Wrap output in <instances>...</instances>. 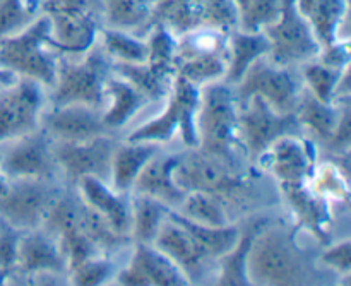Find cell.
<instances>
[{
  "label": "cell",
  "mask_w": 351,
  "mask_h": 286,
  "mask_svg": "<svg viewBox=\"0 0 351 286\" xmlns=\"http://www.w3.org/2000/svg\"><path fill=\"white\" fill-rule=\"evenodd\" d=\"M171 219H175L177 223H180L185 230L189 232V235L194 239V242L197 243V247L201 249L202 256L206 259H219L221 256H225L226 252L235 247V243L240 239V228L235 225H225V226H208V225H199V223L189 222L185 219L180 213H177L175 209H170L168 213Z\"/></svg>",
  "instance_id": "obj_27"
},
{
  "label": "cell",
  "mask_w": 351,
  "mask_h": 286,
  "mask_svg": "<svg viewBox=\"0 0 351 286\" xmlns=\"http://www.w3.org/2000/svg\"><path fill=\"white\" fill-rule=\"evenodd\" d=\"M105 96L108 99V106L101 115L108 130L125 127L141 110L146 108L151 103L149 98L143 95L136 86H132L129 81L119 78V75H115V78L110 75L106 79Z\"/></svg>",
  "instance_id": "obj_25"
},
{
  "label": "cell",
  "mask_w": 351,
  "mask_h": 286,
  "mask_svg": "<svg viewBox=\"0 0 351 286\" xmlns=\"http://www.w3.org/2000/svg\"><path fill=\"white\" fill-rule=\"evenodd\" d=\"M115 266L105 254H96L69 271L71 283L79 286L105 285L115 278Z\"/></svg>",
  "instance_id": "obj_41"
},
{
  "label": "cell",
  "mask_w": 351,
  "mask_h": 286,
  "mask_svg": "<svg viewBox=\"0 0 351 286\" xmlns=\"http://www.w3.org/2000/svg\"><path fill=\"white\" fill-rule=\"evenodd\" d=\"M112 58L101 45L89 48L79 62L58 60L57 79L51 88V105H88L101 108L106 103L105 86Z\"/></svg>",
  "instance_id": "obj_4"
},
{
  "label": "cell",
  "mask_w": 351,
  "mask_h": 286,
  "mask_svg": "<svg viewBox=\"0 0 351 286\" xmlns=\"http://www.w3.org/2000/svg\"><path fill=\"white\" fill-rule=\"evenodd\" d=\"M288 204L293 209L300 226L312 233L321 242H328L329 226H331V209L329 202L315 195L307 184L281 185Z\"/></svg>",
  "instance_id": "obj_24"
},
{
  "label": "cell",
  "mask_w": 351,
  "mask_h": 286,
  "mask_svg": "<svg viewBox=\"0 0 351 286\" xmlns=\"http://www.w3.org/2000/svg\"><path fill=\"white\" fill-rule=\"evenodd\" d=\"M40 127L57 143H81L110 132L98 108L88 105H51Z\"/></svg>",
  "instance_id": "obj_17"
},
{
  "label": "cell",
  "mask_w": 351,
  "mask_h": 286,
  "mask_svg": "<svg viewBox=\"0 0 351 286\" xmlns=\"http://www.w3.org/2000/svg\"><path fill=\"white\" fill-rule=\"evenodd\" d=\"M269 55V41L263 31L232 29L228 34L225 82L237 86L259 58Z\"/></svg>",
  "instance_id": "obj_23"
},
{
  "label": "cell",
  "mask_w": 351,
  "mask_h": 286,
  "mask_svg": "<svg viewBox=\"0 0 351 286\" xmlns=\"http://www.w3.org/2000/svg\"><path fill=\"white\" fill-rule=\"evenodd\" d=\"M101 47L108 57L123 64H144L147 62V41L134 36L120 27H101Z\"/></svg>",
  "instance_id": "obj_34"
},
{
  "label": "cell",
  "mask_w": 351,
  "mask_h": 286,
  "mask_svg": "<svg viewBox=\"0 0 351 286\" xmlns=\"http://www.w3.org/2000/svg\"><path fill=\"white\" fill-rule=\"evenodd\" d=\"M40 14L36 0H0V38L17 33Z\"/></svg>",
  "instance_id": "obj_39"
},
{
  "label": "cell",
  "mask_w": 351,
  "mask_h": 286,
  "mask_svg": "<svg viewBox=\"0 0 351 286\" xmlns=\"http://www.w3.org/2000/svg\"><path fill=\"white\" fill-rule=\"evenodd\" d=\"M57 168L53 144L43 129L14 141L0 160V170L7 180H50Z\"/></svg>",
  "instance_id": "obj_12"
},
{
  "label": "cell",
  "mask_w": 351,
  "mask_h": 286,
  "mask_svg": "<svg viewBox=\"0 0 351 286\" xmlns=\"http://www.w3.org/2000/svg\"><path fill=\"white\" fill-rule=\"evenodd\" d=\"M321 48L341 40L339 33L348 16V0H295Z\"/></svg>",
  "instance_id": "obj_22"
},
{
  "label": "cell",
  "mask_w": 351,
  "mask_h": 286,
  "mask_svg": "<svg viewBox=\"0 0 351 286\" xmlns=\"http://www.w3.org/2000/svg\"><path fill=\"white\" fill-rule=\"evenodd\" d=\"M257 161L281 185H304L315 168V150L308 141L291 134L274 141Z\"/></svg>",
  "instance_id": "obj_14"
},
{
  "label": "cell",
  "mask_w": 351,
  "mask_h": 286,
  "mask_svg": "<svg viewBox=\"0 0 351 286\" xmlns=\"http://www.w3.org/2000/svg\"><path fill=\"white\" fill-rule=\"evenodd\" d=\"M58 55L51 40L50 19L41 12L24 29L0 38V67L17 78L34 79L43 88H53Z\"/></svg>",
  "instance_id": "obj_1"
},
{
  "label": "cell",
  "mask_w": 351,
  "mask_h": 286,
  "mask_svg": "<svg viewBox=\"0 0 351 286\" xmlns=\"http://www.w3.org/2000/svg\"><path fill=\"white\" fill-rule=\"evenodd\" d=\"M161 144L156 143H134L127 141L125 144H117L110 168V182L112 187L119 192L129 194L132 185L143 168L149 163L151 158L160 153Z\"/></svg>",
  "instance_id": "obj_26"
},
{
  "label": "cell",
  "mask_w": 351,
  "mask_h": 286,
  "mask_svg": "<svg viewBox=\"0 0 351 286\" xmlns=\"http://www.w3.org/2000/svg\"><path fill=\"white\" fill-rule=\"evenodd\" d=\"M226 74V55L204 53L177 62V75L199 89L218 82Z\"/></svg>",
  "instance_id": "obj_35"
},
{
  "label": "cell",
  "mask_w": 351,
  "mask_h": 286,
  "mask_svg": "<svg viewBox=\"0 0 351 286\" xmlns=\"http://www.w3.org/2000/svg\"><path fill=\"white\" fill-rule=\"evenodd\" d=\"M45 112L43 86L34 79L17 78L0 89V144L40 129Z\"/></svg>",
  "instance_id": "obj_9"
},
{
  "label": "cell",
  "mask_w": 351,
  "mask_h": 286,
  "mask_svg": "<svg viewBox=\"0 0 351 286\" xmlns=\"http://www.w3.org/2000/svg\"><path fill=\"white\" fill-rule=\"evenodd\" d=\"M171 208L149 195L134 194L130 198V237L134 242L153 243Z\"/></svg>",
  "instance_id": "obj_29"
},
{
  "label": "cell",
  "mask_w": 351,
  "mask_h": 286,
  "mask_svg": "<svg viewBox=\"0 0 351 286\" xmlns=\"http://www.w3.org/2000/svg\"><path fill=\"white\" fill-rule=\"evenodd\" d=\"M350 71V65L345 69L335 67L326 62L314 58L304 64V79L308 93L324 103H336L338 88L341 84L343 75Z\"/></svg>",
  "instance_id": "obj_36"
},
{
  "label": "cell",
  "mask_w": 351,
  "mask_h": 286,
  "mask_svg": "<svg viewBox=\"0 0 351 286\" xmlns=\"http://www.w3.org/2000/svg\"><path fill=\"white\" fill-rule=\"evenodd\" d=\"M23 276H58L67 273V261L57 240L43 228L21 235L16 270Z\"/></svg>",
  "instance_id": "obj_18"
},
{
  "label": "cell",
  "mask_w": 351,
  "mask_h": 286,
  "mask_svg": "<svg viewBox=\"0 0 351 286\" xmlns=\"http://www.w3.org/2000/svg\"><path fill=\"white\" fill-rule=\"evenodd\" d=\"M81 199L95 211L105 216L110 225L122 235L130 237V198L125 192H119L98 177H84L77 182ZM132 239V237H130Z\"/></svg>",
  "instance_id": "obj_20"
},
{
  "label": "cell",
  "mask_w": 351,
  "mask_h": 286,
  "mask_svg": "<svg viewBox=\"0 0 351 286\" xmlns=\"http://www.w3.org/2000/svg\"><path fill=\"white\" fill-rule=\"evenodd\" d=\"M147 64L168 75H177V34L168 26L154 23L147 38Z\"/></svg>",
  "instance_id": "obj_37"
},
{
  "label": "cell",
  "mask_w": 351,
  "mask_h": 286,
  "mask_svg": "<svg viewBox=\"0 0 351 286\" xmlns=\"http://www.w3.org/2000/svg\"><path fill=\"white\" fill-rule=\"evenodd\" d=\"M263 226L264 223H256V225H250L245 232H240V239L235 247L218 259L219 274L216 283L221 286L250 285L249 276H247V257H249L254 237Z\"/></svg>",
  "instance_id": "obj_31"
},
{
  "label": "cell",
  "mask_w": 351,
  "mask_h": 286,
  "mask_svg": "<svg viewBox=\"0 0 351 286\" xmlns=\"http://www.w3.org/2000/svg\"><path fill=\"white\" fill-rule=\"evenodd\" d=\"M235 98L239 105L252 96H259L280 112L290 113L297 110L300 99V84L288 67L273 64L267 57L259 58L245 72L235 86Z\"/></svg>",
  "instance_id": "obj_10"
},
{
  "label": "cell",
  "mask_w": 351,
  "mask_h": 286,
  "mask_svg": "<svg viewBox=\"0 0 351 286\" xmlns=\"http://www.w3.org/2000/svg\"><path fill=\"white\" fill-rule=\"evenodd\" d=\"M16 79H17V75H14L12 72H9V71H5V69L0 67V88L12 84Z\"/></svg>",
  "instance_id": "obj_45"
},
{
  "label": "cell",
  "mask_w": 351,
  "mask_h": 286,
  "mask_svg": "<svg viewBox=\"0 0 351 286\" xmlns=\"http://www.w3.org/2000/svg\"><path fill=\"white\" fill-rule=\"evenodd\" d=\"M197 150L226 160L233 147L240 143L239 137V103L232 86L213 84L201 88L197 117Z\"/></svg>",
  "instance_id": "obj_3"
},
{
  "label": "cell",
  "mask_w": 351,
  "mask_h": 286,
  "mask_svg": "<svg viewBox=\"0 0 351 286\" xmlns=\"http://www.w3.org/2000/svg\"><path fill=\"white\" fill-rule=\"evenodd\" d=\"M40 12L50 19L58 53L82 55L98 43L105 17L103 0H43Z\"/></svg>",
  "instance_id": "obj_2"
},
{
  "label": "cell",
  "mask_w": 351,
  "mask_h": 286,
  "mask_svg": "<svg viewBox=\"0 0 351 286\" xmlns=\"http://www.w3.org/2000/svg\"><path fill=\"white\" fill-rule=\"evenodd\" d=\"M36 2H40V3H41V2H43V0H36Z\"/></svg>",
  "instance_id": "obj_50"
},
{
  "label": "cell",
  "mask_w": 351,
  "mask_h": 286,
  "mask_svg": "<svg viewBox=\"0 0 351 286\" xmlns=\"http://www.w3.org/2000/svg\"><path fill=\"white\" fill-rule=\"evenodd\" d=\"M153 246L158 250H161L165 256L170 257L184 271V274L191 283L194 278L201 276L202 264H204L206 257L202 256L201 249L194 242V239L189 235L187 230L180 223L171 219L170 216L165 219L160 232L154 237Z\"/></svg>",
  "instance_id": "obj_21"
},
{
  "label": "cell",
  "mask_w": 351,
  "mask_h": 286,
  "mask_svg": "<svg viewBox=\"0 0 351 286\" xmlns=\"http://www.w3.org/2000/svg\"><path fill=\"white\" fill-rule=\"evenodd\" d=\"M147 3H151V5H153V9H154V5H156V2L158 0H146ZM151 16H153V14H151Z\"/></svg>",
  "instance_id": "obj_49"
},
{
  "label": "cell",
  "mask_w": 351,
  "mask_h": 286,
  "mask_svg": "<svg viewBox=\"0 0 351 286\" xmlns=\"http://www.w3.org/2000/svg\"><path fill=\"white\" fill-rule=\"evenodd\" d=\"M79 226H81L86 239L95 246V249L99 254L120 250L132 242L129 235H122V233L117 232L105 216H101L84 202H81V208H79Z\"/></svg>",
  "instance_id": "obj_30"
},
{
  "label": "cell",
  "mask_w": 351,
  "mask_h": 286,
  "mask_svg": "<svg viewBox=\"0 0 351 286\" xmlns=\"http://www.w3.org/2000/svg\"><path fill=\"white\" fill-rule=\"evenodd\" d=\"M281 7L283 0H247L240 9V29L263 31L280 17Z\"/></svg>",
  "instance_id": "obj_40"
},
{
  "label": "cell",
  "mask_w": 351,
  "mask_h": 286,
  "mask_svg": "<svg viewBox=\"0 0 351 286\" xmlns=\"http://www.w3.org/2000/svg\"><path fill=\"white\" fill-rule=\"evenodd\" d=\"M12 273H14V271H9V270H3V267H0V285L9 283Z\"/></svg>",
  "instance_id": "obj_46"
},
{
  "label": "cell",
  "mask_w": 351,
  "mask_h": 286,
  "mask_svg": "<svg viewBox=\"0 0 351 286\" xmlns=\"http://www.w3.org/2000/svg\"><path fill=\"white\" fill-rule=\"evenodd\" d=\"M235 3L239 5V9H242V7L247 3V0H235Z\"/></svg>",
  "instance_id": "obj_48"
},
{
  "label": "cell",
  "mask_w": 351,
  "mask_h": 286,
  "mask_svg": "<svg viewBox=\"0 0 351 286\" xmlns=\"http://www.w3.org/2000/svg\"><path fill=\"white\" fill-rule=\"evenodd\" d=\"M250 285H297L304 280V264L293 239L281 228H261L247 257Z\"/></svg>",
  "instance_id": "obj_6"
},
{
  "label": "cell",
  "mask_w": 351,
  "mask_h": 286,
  "mask_svg": "<svg viewBox=\"0 0 351 286\" xmlns=\"http://www.w3.org/2000/svg\"><path fill=\"white\" fill-rule=\"evenodd\" d=\"M58 195L48 180H9V189L0 195V219L21 232L41 228Z\"/></svg>",
  "instance_id": "obj_11"
},
{
  "label": "cell",
  "mask_w": 351,
  "mask_h": 286,
  "mask_svg": "<svg viewBox=\"0 0 351 286\" xmlns=\"http://www.w3.org/2000/svg\"><path fill=\"white\" fill-rule=\"evenodd\" d=\"M173 178L182 191L209 192L215 195L225 194L240 185V178L225 167L221 158L204 153L197 147L191 153L180 154Z\"/></svg>",
  "instance_id": "obj_15"
},
{
  "label": "cell",
  "mask_w": 351,
  "mask_h": 286,
  "mask_svg": "<svg viewBox=\"0 0 351 286\" xmlns=\"http://www.w3.org/2000/svg\"><path fill=\"white\" fill-rule=\"evenodd\" d=\"M199 93L201 89L197 86L175 75L163 112L149 122L137 127L134 132L129 134L127 141L163 144L170 143L177 134H180L185 146L195 150L199 146L197 126H195Z\"/></svg>",
  "instance_id": "obj_5"
},
{
  "label": "cell",
  "mask_w": 351,
  "mask_h": 286,
  "mask_svg": "<svg viewBox=\"0 0 351 286\" xmlns=\"http://www.w3.org/2000/svg\"><path fill=\"white\" fill-rule=\"evenodd\" d=\"M185 219L199 223V225L208 226H225L230 225L228 213L221 199L209 192H187L184 201L180 202L177 209Z\"/></svg>",
  "instance_id": "obj_33"
},
{
  "label": "cell",
  "mask_w": 351,
  "mask_h": 286,
  "mask_svg": "<svg viewBox=\"0 0 351 286\" xmlns=\"http://www.w3.org/2000/svg\"><path fill=\"white\" fill-rule=\"evenodd\" d=\"M263 33L269 41L267 58L281 67L305 64L321 53V45L315 40L307 21L298 12L295 0H283L280 17L264 27Z\"/></svg>",
  "instance_id": "obj_7"
},
{
  "label": "cell",
  "mask_w": 351,
  "mask_h": 286,
  "mask_svg": "<svg viewBox=\"0 0 351 286\" xmlns=\"http://www.w3.org/2000/svg\"><path fill=\"white\" fill-rule=\"evenodd\" d=\"M21 235V230L0 219V267L3 270H16Z\"/></svg>",
  "instance_id": "obj_42"
},
{
  "label": "cell",
  "mask_w": 351,
  "mask_h": 286,
  "mask_svg": "<svg viewBox=\"0 0 351 286\" xmlns=\"http://www.w3.org/2000/svg\"><path fill=\"white\" fill-rule=\"evenodd\" d=\"M343 110L336 103H324L315 98L308 91L302 93L295 113L300 120L302 127H307L321 139L331 143L341 120Z\"/></svg>",
  "instance_id": "obj_28"
},
{
  "label": "cell",
  "mask_w": 351,
  "mask_h": 286,
  "mask_svg": "<svg viewBox=\"0 0 351 286\" xmlns=\"http://www.w3.org/2000/svg\"><path fill=\"white\" fill-rule=\"evenodd\" d=\"M321 263L335 273L348 276L351 271V240L345 239L329 247L321 256Z\"/></svg>",
  "instance_id": "obj_43"
},
{
  "label": "cell",
  "mask_w": 351,
  "mask_h": 286,
  "mask_svg": "<svg viewBox=\"0 0 351 286\" xmlns=\"http://www.w3.org/2000/svg\"><path fill=\"white\" fill-rule=\"evenodd\" d=\"M302 129L297 113L273 108L259 96L239 105V137L247 153L257 160L274 141L298 134Z\"/></svg>",
  "instance_id": "obj_8"
},
{
  "label": "cell",
  "mask_w": 351,
  "mask_h": 286,
  "mask_svg": "<svg viewBox=\"0 0 351 286\" xmlns=\"http://www.w3.org/2000/svg\"><path fill=\"white\" fill-rule=\"evenodd\" d=\"M117 75L130 84L136 86L143 95L149 98V102H156V99L168 96L171 89V82H173V75L163 74V72L156 71L151 67L147 62L144 64H123V62H115L113 67Z\"/></svg>",
  "instance_id": "obj_32"
},
{
  "label": "cell",
  "mask_w": 351,
  "mask_h": 286,
  "mask_svg": "<svg viewBox=\"0 0 351 286\" xmlns=\"http://www.w3.org/2000/svg\"><path fill=\"white\" fill-rule=\"evenodd\" d=\"M180 154H160L151 158L132 185L134 194L149 195L168 208H178L187 192L182 191L173 178V170Z\"/></svg>",
  "instance_id": "obj_19"
},
{
  "label": "cell",
  "mask_w": 351,
  "mask_h": 286,
  "mask_svg": "<svg viewBox=\"0 0 351 286\" xmlns=\"http://www.w3.org/2000/svg\"><path fill=\"white\" fill-rule=\"evenodd\" d=\"M307 187L328 202L348 201L350 198V185L346 175L335 163H322L319 167L315 165L307 182Z\"/></svg>",
  "instance_id": "obj_38"
},
{
  "label": "cell",
  "mask_w": 351,
  "mask_h": 286,
  "mask_svg": "<svg viewBox=\"0 0 351 286\" xmlns=\"http://www.w3.org/2000/svg\"><path fill=\"white\" fill-rule=\"evenodd\" d=\"M115 283L125 286H185L191 285L184 271L153 243L134 246L129 264L115 274Z\"/></svg>",
  "instance_id": "obj_16"
},
{
  "label": "cell",
  "mask_w": 351,
  "mask_h": 286,
  "mask_svg": "<svg viewBox=\"0 0 351 286\" xmlns=\"http://www.w3.org/2000/svg\"><path fill=\"white\" fill-rule=\"evenodd\" d=\"M350 55L348 40H338L336 43L329 45V47L321 48V53H319L317 58L329 65L345 69L350 65Z\"/></svg>",
  "instance_id": "obj_44"
},
{
  "label": "cell",
  "mask_w": 351,
  "mask_h": 286,
  "mask_svg": "<svg viewBox=\"0 0 351 286\" xmlns=\"http://www.w3.org/2000/svg\"><path fill=\"white\" fill-rule=\"evenodd\" d=\"M7 189H9V180H7V177L2 174V170H0V195L5 194Z\"/></svg>",
  "instance_id": "obj_47"
},
{
  "label": "cell",
  "mask_w": 351,
  "mask_h": 286,
  "mask_svg": "<svg viewBox=\"0 0 351 286\" xmlns=\"http://www.w3.org/2000/svg\"><path fill=\"white\" fill-rule=\"evenodd\" d=\"M115 147V141L105 134L81 143H57L53 146V156L65 177L75 184L84 177L110 180Z\"/></svg>",
  "instance_id": "obj_13"
}]
</instances>
